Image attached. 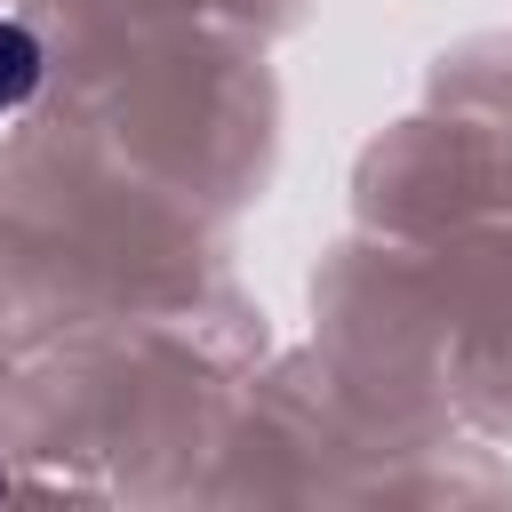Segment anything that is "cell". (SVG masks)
<instances>
[{"mask_svg": "<svg viewBox=\"0 0 512 512\" xmlns=\"http://www.w3.org/2000/svg\"><path fill=\"white\" fill-rule=\"evenodd\" d=\"M40 72H48L40 32H32V24H16V16H0V120H8V112H24V104L40 96Z\"/></svg>", "mask_w": 512, "mask_h": 512, "instance_id": "6da1fadb", "label": "cell"}]
</instances>
